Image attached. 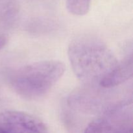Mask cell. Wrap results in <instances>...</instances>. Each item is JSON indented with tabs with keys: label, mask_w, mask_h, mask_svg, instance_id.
Listing matches in <instances>:
<instances>
[{
	"label": "cell",
	"mask_w": 133,
	"mask_h": 133,
	"mask_svg": "<svg viewBox=\"0 0 133 133\" xmlns=\"http://www.w3.org/2000/svg\"><path fill=\"white\" fill-rule=\"evenodd\" d=\"M68 55L74 74L84 85H99L118 62L110 48L92 35L74 39L69 45Z\"/></svg>",
	"instance_id": "cell-1"
},
{
	"label": "cell",
	"mask_w": 133,
	"mask_h": 133,
	"mask_svg": "<svg viewBox=\"0 0 133 133\" xmlns=\"http://www.w3.org/2000/svg\"><path fill=\"white\" fill-rule=\"evenodd\" d=\"M66 70L58 61H42L25 65L14 70L9 80L12 88L28 100L45 96L61 79Z\"/></svg>",
	"instance_id": "cell-2"
},
{
	"label": "cell",
	"mask_w": 133,
	"mask_h": 133,
	"mask_svg": "<svg viewBox=\"0 0 133 133\" xmlns=\"http://www.w3.org/2000/svg\"><path fill=\"white\" fill-rule=\"evenodd\" d=\"M132 101L102 113L91 122L84 133H132Z\"/></svg>",
	"instance_id": "cell-3"
},
{
	"label": "cell",
	"mask_w": 133,
	"mask_h": 133,
	"mask_svg": "<svg viewBox=\"0 0 133 133\" xmlns=\"http://www.w3.org/2000/svg\"><path fill=\"white\" fill-rule=\"evenodd\" d=\"M0 131L4 133H49L48 127L39 118L16 110L0 113Z\"/></svg>",
	"instance_id": "cell-4"
},
{
	"label": "cell",
	"mask_w": 133,
	"mask_h": 133,
	"mask_svg": "<svg viewBox=\"0 0 133 133\" xmlns=\"http://www.w3.org/2000/svg\"><path fill=\"white\" fill-rule=\"evenodd\" d=\"M132 75L133 58L131 51L123 59L118 61L114 70L101 82L99 86L103 88H116L131 79Z\"/></svg>",
	"instance_id": "cell-5"
},
{
	"label": "cell",
	"mask_w": 133,
	"mask_h": 133,
	"mask_svg": "<svg viewBox=\"0 0 133 133\" xmlns=\"http://www.w3.org/2000/svg\"><path fill=\"white\" fill-rule=\"evenodd\" d=\"M91 0H66V8L69 12L75 16H84L88 12Z\"/></svg>",
	"instance_id": "cell-6"
},
{
	"label": "cell",
	"mask_w": 133,
	"mask_h": 133,
	"mask_svg": "<svg viewBox=\"0 0 133 133\" xmlns=\"http://www.w3.org/2000/svg\"><path fill=\"white\" fill-rule=\"evenodd\" d=\"M7 42V38L5 36L0 35V50L5 47Z\"/></svg>",
	"instance_id": "cell-7"
},
{
	"label": "cell",
	"mask_w": 133,
	"mask_h": 133,
	"mask_svg": "<svg viewBox=\"0 0 133 133\" xmlns=\"http://www.w3.org/2000/svg\"><path fill=\"white\" fill-rule=\"evenodd\" d=\"M0 133H4V132H2V131H0Z\"/></svg>",
	"instance_id": "cell-8"
}]
</instances>
